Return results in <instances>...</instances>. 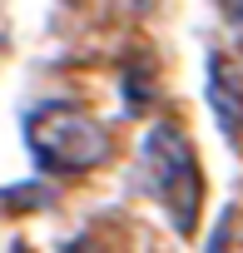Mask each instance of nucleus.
I'll return each instance as SVG.
<instances>
[{
  "label": "nucleus",
  "mask_w": 243,
  "mask_h": 253,
  "mask_svg": "<svg viewBox=\"0 0 243 253\" xmlns=\"http://www.w3.org/2000/svg\"><path fill=\"white\" fill-rule=\"evenodd\" d=\"M144 164H149L154 194H159V204L174 213L179 233H194L203 184H199V159H194L189 139L174 129V124H159V129L149 134V144H144Z\"/></svg>",
  "instance_id": "f03ea898"
},
{
  "label": "nucleus",
  "mask_w": 243,
  "mask_h": 253,
  "mask_svg": "<svg viewBox=\"0 0 243 253\" xmlns=\"http://www.w3.org/2000/svg\"><path fill=\"white\" fill-rule=\"evenodd\" d=\"M208 99H213V119L223 124V134L238 139L243 134V75L223 55H213L208 65Z\"/></svg>",
  "instance_id": "7ed1b4c3"
},
{
  "label": "nucleus",
  "mask_w": 243,
  "mask_h": 253,
  "mask_svg": "<svg viewBox=\"0 0 243 253\" xmlns=\"http://www.w3.org/2000/svg\"><path fill=\"white\" fill-rule=\"evenodd\" d=\"M30 154L50 174H89L109 154V134L80 104H50L30 124Z\"/></svg>",
  "instance_id": "f257e3e1"
}]
</instances>
